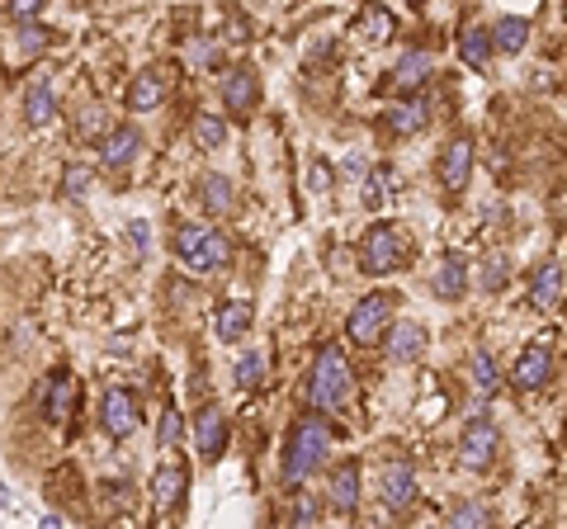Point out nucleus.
Segmentation results:
<instances>
[{"mask_svg":"<svg viewBox=\"0 0 567 529\" xmlns=\"http://www.w3.org/2000/svg\"><path fill=\"white\" fill-rule=\"evenodd\" d=\"M0 506H10V491H6V483H0Z\"/></svg>","mask_w":567,"mask_h":529,"instance_id":"37998d69","label":"nucleus"},{"mask_svg":"<svg viewBox=\"0 0 567 529\" xmlns=\"http://www.w3.org/2000/svg\"><path fill=\"white\" fill-rule=\"evenodd\" d=\"M39 14H43L39 0H10V6H6V20L14 29H20V24H39Z\"/></svg>","mask_w":567,"mask_h":529,"instance_id":"e433bc0d","label":"nucleus"},{"mask_svg":"<svg viewBox=\"0 0 567 529\" xmlns=\"http://www.w3.org/2000/svg\"><path fill=\"white\" fill-rule=\"evenodd\" d=\"M458 458H464V468L487 473L496 458H502V426H496L492 416L477 412L464 426V439H458Z\"/></svg>","mask_w":567,"mask_h":529,"instance_id":"423d86ee","label":"nucleus"},{"mask_svg":"<svg viewBox=\"0 0 567 529\" xmlns=\"http://www.w3.org/2000/svg\"><path fill=\"white\" fill-rule=\"evenodd\" d=\"M506 279H511V251L483 256V264H477V289H483V293H502Z\"/></svg>","mask_w":567,"mask_h":529,"instance_id":"c756f323","label":"nucleus"},{"mask_svg":"<svg viewBox=\"0 0 567 529\" xmlns=\"http://www.w3.org/2000/svg\"><path fill=\"white\" fill-rule=\"evenodd\" d=\"M364 29H369V39H388V29H393V14H388L383 6H374V10H369V20H364Z\"/></svg>","mask_w":567,"mask_h":529,"instance_id":"58836bf2","label":"nucleus"},{"mask_svg":"<svg viewBox=\"0 0 567 529\" xmlns=\"http://www.w3.org/2000/svg\"><path fill=\"white\" fill-rule=\"evenodd\" d=\"M402 256H406V237H402V227H393V222L369 227L364 241H360V264H364V274H374V279L393 274Z\"/></svg>","mask_w":567,"mask_h":529,"instance_id":"39448f33","label":"nucleus"},{"mask_svg":"<svg viewBox=\"0 0 567 529\" xmlns=\"http://www.w3.org/2000/svg\"><path fill=\"white\" fill-rule=\"evenodd\" d=\"M473 387L483 397H492L502 387V369H496V355L492 350H473Z\"/></svg>","mask_w":567,"mask_h":529,"instance_id":"473e14b6","label":"nucleus"},{"mask_svg":"<svg viewBox=\"0 0 567 529\" xmlns=\"http://www.w3.org/2000/svg\"><path fill=\"white\" fill-rule=\"evenodd\" d=\"M218 58H223L218 43H194V48H189V62H194V66H218Z\"/></svg>","mask_w":567,"mask_h":529,"instance_id":"ea45409f","label":"nucleus"},{"mask_svg":"<svg viewBox=\"0 0 567 529\" xmlns=\"http://www.w3.org/2000/svg\"><path fill=\"white\" fill-rule=\"evenodd\" d=\"M43 529H66V525H62L58 516H48V520H43Z\"/></svg>","mask_w":567,"mask_h":529,"instance_id":"79ce46f5","label":"nucleus"},{"mask_svg":"<svg viewBox=\"0 0 567 529\" xmlns=\"http://www.w3.org/2000/svg\"><path fill=\"white\" fill-rule=\"evenodd\" d=\"M350 383H354V374H350V364L341 355V345H322L317 350V360H312V374H308V407L317 416L346 407Z\"/></svg>","mask_w":567,"mask_h":529,"instance_id":"f03ea898","label":"nucleus"},{"mask_svg":"<svg viewBox=\"0 0 567 529\" xmlns=\"http://www.w3.org/2000/svg\"><path fill=\"white\" fill-rule=\"evenodd\" d=\"M473 162H477V147H473V137H450L445 152H440V162H435V175H440V185H445L450 194H464L468 180H473Z\"/></svg>","mask_w":567,"mask_h":529,"instance_id":"6e6552de","label":"nucleus"},{"mask_svg":"<svg viewBox=\"0 0 567 529\" xmlns=\"http://www.w3.org/2000/svg\"><path fill=\"white\" fill-rule=\"evenodd\" d=\"M189 137H194V147H199V152H218L227 143V118L199 114V118H194V128H189Z\"/></svg>","mask_w":567,"mask_h":529,"instance_id":"2f4dec72","label":"nucleus"},{"mask_svg":"<svg viewBox=\"0 0 567 529\" xmlns=\"http://www.w3.org/2000/svg\"><path fill=\"white\" fill-rule=\"evenodd\" d=\"M388 189H393V170H379L374 180L364 185V204H369V208H379V204L388 199Z\"/></svg>","mask_w":567,"mask_h":529,"instance_id":"4c0bfd02","label":"nucleus"},{"mask_svg":"<svg viewBox=\"0 0 567 529\" xmlns=\"http://www.w3.org/2000/svg\"><path fill=\"white\" fill-rule=\"evenodd\" d=\"M379 497L388 510H406L416 501V468L406 458H388L383 473H379Z\"/></svg>","mask_w":567,"mask_h":529,"instance_id":"9b49d317","label":"nucleus"},{"mask_svg":"<svg viewBox=\"0 0 567 529\" xmlns=\"http://www.w3.org/2000/svg\"><path fill=\"white\" fill-rule=\"evenodd\" d=\"M492 52H506V58H516V52L529 43V20L525 14H502L492 29Z\"/></svg>","mask_w":567,"mask_h":529,"instance_id":"a878e982","label":"nucleus"},{"mask_svg":"<svg viewBox=\"0 0 567 529\" xmlns=\"http://www.w3.org/2000/svg\"><path fill=\"white\" fill-rule=\"evenodd\" d=\"M52 118H58V91H52L48 76H33L24 91V123L29 128H48Z\"/></svg>","mask_w":567,"mask_h":529,"instance_id":"5701e85b","label":"nucleus"},{"mask_svg":"<svg viewBox=\"0 0 567 529\" xmlns=\"http://www.w3.org/2000/svg\"><path fill=\"white\" fill-rule=\"evenodd\" d=\"M48 48H52V29H43V24H20V29L10 33V43H6V62H10V66H29V62H39Z\"/></svg>","mask_w":567,"mask_h":529,"instance_id":"aec40b11","label":"nucleus"},{"mask_svg":"<svg viewBox=\"0 0 567 529\" xmlns=\"http://www.w3.org/2000/svg\"><path fill=\"white\" fill-rule=\"evenodd\" d=\"M166 95H171L166 72L162 66H147V72H137L133 85H128V110L133 114H152V110H162L166 104Z\"/></svg>","mask_w":567,"mask_h":529,"instance_id":"6ab92c4d","label":"nucleus"},{"mask_svg":"<svg viewBox=\"0 0 567 529\" xmlns=\"http://www.w3.org/2000/svg\"><path fill=\"white\" fill-rule=\"evenodd\" d=\"M189 426H194V449H199V454L208 458V464H213V458H223V454H227V416H223L218 407H213V402H208V407L194 412Z\"/></svg>","mask_w":567,"mask_h":529,"instance_id":"dca6fc26","label":"nucleus"},{"mask_svg":"<svg viewBox=\"0 0 567 529\" xmlns=\"http://www.w3.org/2000/svg\"><path fill=\"white\" fill-rule=\"evenodd\" d=\"M431 76H435V52L431 48H406L398 58V66L388 72V85H393L398 95H421Z\"/></svg>","mask_w":567,"mask_h":529,"instance_id":"1a4fd4ad","label":"nucleus"},{"mask_svg":"<svg viewBox=\"0 0 567 529\" xmlns=\"http://www.w3.org/2000/svg\"><path fill=\"white\" fill-rule=\"evenodd\" d=\"M468 279H473V264L458 256V251H445L435 260V274H431V293L445 298V303H454V298L468 293Z\"/></svg>","mask_w":567,"mask_h":529,"instance_id":"2eb2a0df","label":"nucleus"},{"mask_svg":"<svg viewBox=\"0 0 567 529\" xmlns=\"http://www.w3.org/2000/svg\"><path fill=\"white\" fill-rule=\"evenodd\" d=\"M312 189H317V194H327V189H331V166H327V162H317V166H312Z\"/></svg>","mask_w":567,"mask_h":529,"instance_id":"a19ab883","label":"nucleus"},{"mask_svg":"<svg viewBox=\"0 0 567 529\" xmlns=\"http://www.w3.org/2000/svg\"><path fill=\"white\" fill-rule=\"evenodd\" d=\"M233 378H237L241 393H251V387L265 383V355H260V350H246V355L237 360V369H233Z\"/></svg>","mask_w":567,"mask_h":529,"instance_id":"72a5a7b5","label":"nucleus"},{"mask_svg":"<svg viewBox=\"0 0 567 529\" xmlns=\"http://www.w3.org/2000/svg\"><path fill=\"white\" fill-rule=\"evenodd\" d=\"M181 501H185V468L166 458V464L152 473V506L166 516V510H175Z\"/></svg>","mask_w":567,"mask_h":529,"instance_id":"b1692460","label":"nucleus"},{"mask_svg":"<svg viewBox=\"0 0 567 529\" xmlns=\"http://www.w3.org/2000/svg\"><path fill=\"white\" fill-rule=\"evenodd\" d=\"M327 497H331V506L341 510V516L360 510V497H364V468H360V458H346V464H336V468H331Z\"/></svg>","mask_w":567,"mask_h":529,"instance_id":"f8f14e48","label":"nucleus"},{"mask_svg":"<svg viewBox=\"0 0 567 529\" xmlns=\"http://www.w3.org/2000/svg\"><path fill=\"white\" fill-rule=\"evenodd\" d=\"M431 529H445V525H431Z\"/></svg>","mask_w":567,"mask_h":529,"instance_id":"c03bdc74","label":"nucleus"},{"mask_svg":"<svg viewBox=\"0 0 567 529\" xmlns=\"http://www.w3.org/2000/svg\"><path fill=\"white\" fill-rule=\"evenodd\" d=\"M76 397H81V383L66 374H48L43 387H39V402H43V421H52V426H62V421L76 416Z\"/></svg>","mask_w":567,"mask_h":529,"instance_id":"9d476101","label":"nucleus"},{"mask_svg":"<svg viewBox=\"0 0 567 529\" xmlns=\"http://www.w3.org/2000/svg\"><path fill=\"white\" fill-rule=\"evenodd\" d=\"M331 454V426L317 412L298 416L293 431H289V445H284V464H279V483L284 487H303L317 468H322V458Z\"/></svg>","mask_w":567,"mask_h":529,"instance_id":"f257e3e1","label":"nucleus"},{"mask_svg":"<svg viewBox=\"0 0 567 529\" xmlns=\"http://www.w3.org/2000/svg\"><path fill=\"white\" fill-rule=\"evenodd\" d=\"M223 104L233 118H246L260 104V76L251 66H233V72L223 76Z\"/></svg>","mask_w":567,"mask_h":529,"instance_id":"ddd939ff","label":"nucleus"},{"mask_svg":"<svg viewBox=\"0 0 567 529\" xmlns=\"http://www.w3.org/2000/svg\"><path fill=\"white\" fill-rule=\"evenodd\" d=\"M548 374H554V350H548L544 341H529V345L520 350L516 369H511V383L525 387V393H535V387L548 383Z\"/></svg>","mask_w":567,"mask_h":529,"instance_id":"f3484780","label":"nucleus"},{"mask_svg":"<svg viewBox=\"0 0 567 529\" xmlns=\"http://www.w3.org/2000/svg\"><path fill=\"white\" fill-rule=\"evenodd\" d=\"M100 426L110 439H133L142 426V402L128 393V387H110L100 397Z\"/></svg>","mask_w":567,"mask_h":529,"instance_id":"0eeeda50","label":"nucleus"},{"mask_svg":"<svg viewBox=\"0 0 567 529\" xmlns=\"http://www.w3.org/2000/svg\"><path fill=\"white\" fill-rule=\"evenodd\" d=\"M199 204H204V214H208V218L237 214V185L227 180L223 170H208V175H199Z\"/></svg>","mask_w":567,"mask_h":529,"instance_id":"4be33fe9","label":"nucleus"},{"mask_svg":"<svg viewBox=\"0 0 567 529\" xmlns=\"http://www.w3.org/2000/svg\"><path fill=\"white\" fill-rule=\"evenodd\" d=\"M142 156V133L133 123H114V133L100 143V166L104 170H128Z\"/></svg>","mask_w":567,"mask_h":529,"instance_id":"a211bd4d","label":"nucleus"},{"mask_svg":"<svg viewBox=\"0 0 567 529\" xmlns=\"http://www.w3.org/2000/svg\"><path fill=\"white\" fill-rule=\"evenodd\" d=\"M71 133H76V143H104V137L114 133V123H110V114H104V104H91V110H81Z\"/></svg>","mask_w":567,"mask_h":529,"instance_id":"7c9ffc66","label":"nucleus"},{"mask_svg":"<svg viewBox=\"0 0 567 529\" xmlns=\"http://www.w3.org/2000/svg\"><path fill=\"white\" fill-rule=\"evenodd\" d=\"M558 293H563V264L558 260H544L535 279H529V308L535 312H548L558 303Z\"/></svg>","mask_w":567,"mask_h":529,"instance_id":"393cba45","label":"nucleus"},{"mask_svg":"<svg viewBox=\"0 0 567 529\" xmlns=\"http://www.w3.org/2000/svg\"><path fill=\"white\" fill-rule=\"evenodd\" d=\"M175 256L194 274H218L233 264V241L223 232H213L208 222H181L175 227Z\"/></svg>","mask_w":567,"mask_h":529,"instance_id":"7ed1b4c3","label":"nucleus"},{"mask_svg":"<svg viewBox=\"0 0 567 529\" xmlns=\"http://www.w3.org/2000/svg\"><path fill=\"white\" fill-rule=\"evenodd\" d=\"M393 308H398V293H369L360 303L350 308L346 317V336L354 345H379L388 336V326H393Z\"/></svg>","mask_w":567,"mask_h":529,"instance_id":"20e7f679","label":"nucleus"},{"mask_svg":"<svg viewBox=\"0 0 567 529\" xmlns=\"http://www.w3.org/2000/svg\"><path fill=\"white\" fill-rule=\"evenodd\" d=\"M445 529H492V506L477 501V497H464V501L450 510Z\"/></svg>","mask_w":567,"mask_h":529,"instance_id":"cd10ccee","label":"nucleus"},{"mask_svg":"<svg viewBox=\"0 0 567 529\" xmlns=\"http://www.w3.org/2000/svg\"><path fill=\"white\" fill-rule=\"evenodd\" d=\"M181 439H185V416L175 412V407H166V412H162V426H156V445H162V449H175Z\"/></svg>","mask_w":567,"mask_h":529,"instance_id":"c9c22d12","label":"nucleus"},{"mask_svg":"<svg viewBox=\"0 0 567 529\" xmlns=\"http://www.w3.org/2000/svg\"><path fill=\"white\" fill-rule=\"evenodd\" d=\"M425 123H431V100H425V95L402 100V104H393V110L383 114V128L393 137H416Z\"/></svg>","mask_w":567,"mask_h":529,"instance_id":"412c9836","label":"nucleus"},{"mask_svg":"<svg viewBox=\"0 0 567 529\" xmlns=\"http://www.w3.org/2000/svg\"><path fill=\"white\" fill-rule=\"evenodd\" d=\"M383 341H388L383 350H388V360H393V364H416L425 355V345H431V331H425L421 322H406V317H402V322L388 326Z\"/></svg>","mask_w":567,"mask_h":529,"instance_id":"4468645a","label":"nucleus"},{"mask_svg":"<svg viewBox=\"0 0 567 529\" xmlns=\"http://www.w3.org/2000/svg\"><path fill=\"white\" fill-rule=\"evenodd\" d=\"M246 331H251V303H241V298H233V303L218 308V341L237 345Z\"/></svg>","mask_w":567,"mask_h":529,"instance_id":"bb28decb","label":"nucleus"},{"mask_svg":"<svg viewBox=\"0 0 567 529\" xmlns=\"http://www.w3.org/2000/svg\"><path fill=\"white\" fill-rule=\"evenodd\" d=\"M91 180H95V170H91V166L71 162V166L62 170V194H66V199H85V189H91Z\"/></svg>","mask_w":567,"mask_h":529,"instance_id":"f704fd0d","label":"nucleus"},{"mask_svg":"<svg viewBox=\"0 0 567 529\" xmlns=\"http://www.w3.org/2000/svg\"><path fill=\"white\" fill-rule=\"evenodd\" d=\"M458 52H464L468 66H477V72H483V66L492 62V33H487V24H473V29L458 33Z\"/></svg>","mask_w":567,"mask_h":529,"instance_id":"c85d7f7f","label":"nucleus"}]
</instances>
